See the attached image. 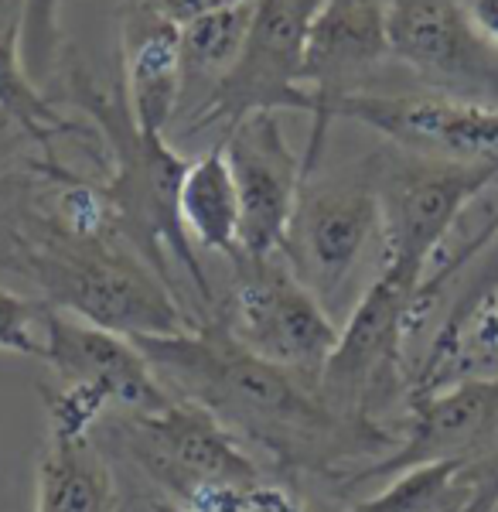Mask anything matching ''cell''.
<instances>
[{
  "instance_id": "1",
  "label": "cell",
  "mask_w": 498,
  "mask_h": 512,
  "mask_svg": "<svg viewBox=\"0 0 498 512\" xmlns=\"http://www.w3.org/2000/svg\"><path fill=\"white\" fill-rule=\"evenodd\" d=\"M134 345L171 396L205 407L232 437L273 458L290 478L348 482L400 448V431L338 414L321 400L318 386L246 352L215 318L178 335H140Z\"/></svg>"
},
{
  "instance_id": "2",
  "label": "cell",
  "mask_w": 498,
  "mask_h": 512,
  "mask_svg": "<svg viewBox=\"0 0 498 512\" xmlns=\"http://www.w3.org/2000/svg\"><path fill=\"white\" fill-rule=\"evenodd\" d=\"M0 267L28 277L48 308L116 335H178L198 325L178 287L120 236H72L41 209L14 212L0 236Z\"/></svg>"
},
{
  "instance_id": "3",
  "label": "cell",
  "mask_w": 498,
  "mask_h": 512,
  "mask_svg": "<svg viewBox=\"0 0 498 512\" xmlns=\"http://www.w3.org/2000/svg\"><path fill=\"white\" fill-rule=\"evenodd\" d=\"M58 76H62L65 99L86 113L99 140L106 144V154H110V175L103 181V192L113 209L116 233L171 287L174 280L168 260L178 263L195 284L198 304L212 308L215 294L209 274L202 270V260H198L195 243L185 233L178 209L188 161L168 144V137L151 134L134 120L120 79L113 82V89L103 86L79 62L76 52H65V59L58 62Z\"/></svg>"
},
{
  "instance_id": "4",
  "label": "cell",
  "mask_w": 498,
  "mask_h": 512,
  "mask_svg": "<svg viewBox=\"0 0 498 512\" xmlns=\"http://www.w3.org/2000/svg\"><path fill=\"white\" fill-rule=\"evenodd\" d=\"M498 181L495 168L379 151V202H383V267L420 297L434 274V256L447 243L475 198Z\"/></svg>"
},
{
  "instance_id": "5",
  "label": "cell",
  "mask_w": 498,
  "mask_h": 512,
  "mask_svg": "<svg viewBox=\"0 0 498 512\" xmlns=\"http://www.w3.org/2000/svg\"><path fill=\"white\" fill-rule=\"evenodd\" d=\"M229 263V294L215 321L246 352L318 386L321 369L338 342L331 311L297 280L280 253H239Z\"/></svg>"
},
{
  "instance_id": "6",
  "label": "cell",
  "mask_w": 498,
  "mask_h": 512,
  "mask_svg": "<svg viewBox=\"0 0 498 512\" xmlns=\"http://www.w3.org/2000/svg\"><path fill=\"white\" fill-rule=\"evenodd\" d=\"M376 233L383 236L379 154H369L321 181H304L294 219L280 243V260L331 311L348 291Z\"/></svg>"
},
{
  "instance_id": "7",
  "label": "cell",
  "mask_w": 498,
  "mask_h": 512,
  "mask_svg": "<svg viewBox=\"0 0 498 512\" xmlns=\"http://www.w3.org/2000/svg\"><path fill=\"white\" fill-rule=\"evenodd\" d=\"M318 7L321 0H253L243 55L192 117L181 120L188 134H219L222 140L253 113H314L301 69Z\"/></svg>"
},
{
  "instance_id": "8",
  "label": "cell",
  "mask_w": 498,
  "mask_h": 512,
  "mask_svg": "<svg viewBox=\"0 0 498 512\" xmlns=\"http://www.w3.org/2000/svg\"><path fill=\"white\" fill-rule=\"evenodd\" d=\"M420 321L417 294L386 274L372 277L352 315L338 328V342L318 379L321 400L352 420L383 424L379 410L393 407L403 390L413 396V383L403 373V345Z\"/></svg>"
},
{
  "instance_id": "9",
  "label": "cell",
  "mask_w": 498,
  "mask_h": 512,
  "mask_svg": "<svg viewBox=\"0 0 498 512\" xmlns=\"http://www.w3.org/2000/svg\"><path fill=\"white\" fill-rule=\"evenodd\" d=\"M116 437L164 499L185 502L205 485H249L263 475L253 454L209 410L171 396L147 414H116Z\"/></svg>"
},
{
  "instance_id": "10",
  "label": "cell",
  "mask_w": 498,
  "mask_h": 512,
  "mask_svg": "<svg viewBox=\"0 0 498 512\" xmlns=\"http://www.w3.org/2000/svg\"><path fill=\"white\" fill-rule=\"evenodd\" d=\"M389 59L423 93L498 110V52L461 0H389Z\"/></svg>"
},
{
  "instance_id": "11",
  "label": "cell",
  "mask_w": 498,
  "mask_h": 512,
  "mask_svg": "<svg viewBox=\"0 0 498 512\" xmlns=\"http://www.w3.org/2000/svg\"><path fill=\"white\" fill-rule=\"evenodd\" d=\"M389 62V0H321L304 48L301 82L314 99L304 181L318 171L338 106L365 93Z\"/></svg>"
},
{
  "instance_id": "12",
  "label": "cell",
  "mask_w": 498,
  "mask_h": 512,
  "mask_svg": "<svg viewBox=\"0 0 498 512\" xmlns=\"http://www.w3.org/2000/svg\"><path fill=\"white\" fill-rule=\"evenodd\" d=\"M355 120L376 130L389 147L417 158L475 164L498 171V110L437 93H355L335 120Z\"/></svg>"
},
{
  "instance_id": "13",
  "label": "cell",
  "mask_w": 498,
  "mask_h": 512,
  "mask_svg": "<svg viewBox=\"0 0 498 512\" xmlns=\"http://www.w3.org/2000/svg\"><path fill=\"white\" fill-rule=\"evenodd\" d=\"M403 441L389 458L362 468L345 485L393 478L427 461H475L498 451V376H458L427 393H413L406 407Z\"/></svg>"
},
{
  "instance_id": "14",
  "label": "cell",
  "mask_w": 498,
  "mask_h": 512,
  "mask_svg": "<svg viewBox=\"0 0 498 512\" xmlns=\"http://www.w3.org/2000/svg\"><path fill=\"white\" fill-rule=\"evenodd\" d=\"M239 195V253L273 256L304 188V164L290 151L280 113H253L219 140Z\"/></svg>"
},
{
  "instance_id": "15",
  "label": "cell",
  "mask_w": 498,
  "mask_h": 512,
  "mask_svg": "<svg viewBox=\"0 0 498 512\" xmlns=\"http://www.w3.org/2000/svg\"><path fill=\"white\" fill-rule=\"evenodd\" d=\"M41 362H48L62 386H93L106 393L113 414H147L171 400L134 338L86 325L55 308H48Z\"/></svg>"
},
{
  "instance_id": "16",
  "label": "cell",
  "mask_w": 498,
  "mask_h": 512,
  "mask_svg": "<svg viewBox=\"0 0 498 512\" xmlns=\"http://www.w3.org/2000/svg\"><path fill=\"white\" fill-rule=\"evenodd\" d=\"M116 48L130 113L144 130L164 134L181 103V24L137 0H116Z\"/></svg>"
},
{
  "instance_id": "17",
  "label": "cell",
  "mask_w": 498,
  "mask_h": 512,
  "mask_svg": "<svg viewBox=\"0 0 498 512\" xmlns=\"http://www.w3.org/2000/svg\"><path fill=\"white\" fill-rule=\"evenodd\" d=\"M451 280H458V291H454L451 308H447L434 342H430L427 355H423V366L417 369V376H413V393H427L444 383L447 366H451L464 328H468L471 318L498 294V222H492V226L475 239V246H468L461 256L444 263V267L427 280V287L420 291V308L423 311L434 308L437 291H441L444 284H451Z\"/></svg>"
},
{
  "instance_id": "18",
  "label": "cell",
  "mask_w": 498,
  "mask_h": 512,
  "mask_svg": "<svg viewBox=\"0 0 498 512\" xmlns=\"http://www.w3.org/2000/svg\"><path fill=\"white\" fill-rule=\"evenodd\" d=\"M113 468L93 437H45L35 472V512H116Z\"/></svg>"
},
{
  "instance_id": "19",
  "label": "cell",
  "mask_w": 498,
  "mask_h": 512,
  "mask_svg": "<svg viewBox=\"0 0 498 512\" xmlns=\"http://www.w3.org/2000/svg\"><path fill=\"white\" fill-rule=\"evenodd\" d=\"M249 11H253V0H243L181 24V120L192 117L202 99L239 62L249 31Z\"/></svg>"
},
{
  "instance_id": "20",
  "label": "cell",
  "mask_w": 498,
  "mask_h": 512,
  "mask_svg": "<svg viewBox=\"0 0 498 512\" xmlns=\"http://www.w3.org/2000/svg\"><path fill=\"white\" fill-rule=\"evenodd\" d=\"M181 222L192 243L202 250L222 253L226 260L239 256V195L229 161L215 144L202 158L188 161L178 195Z\"/></svg>"
},
{
  "instance_id": "21",
  "label": "cell",
  "mask_w": 498,
  "mask_h": 512,
  "mask_svg": "<svg viewBox=\"0 0 498 512\" xmlns=\"http://www.w3.org/2000/svg\"><path fill=\"white\" fill-rule=\"evenodd\" d=\"M21 28L24 0H0V113L18 123L24 134L31 137V144H38L48 154V161H52L55 137H76L79 130L31 82L21 55Z\"/></svg>"
},
{
  "instance_id": "22",
  "label": "cell",
  "mask_w": 498,
  "mask_h": 512,
  "mask_svg": "<svg viewBox=\"0 0 498 512\" xmlns=\"http://www.w3.org/2000/svg\"><path fill=\"white\" fill-rule=\"evenodd\" d=\"M45 321L48 304L41 297L0 287V352L41 359V352H45Z\"/></svg>"
},
{
  "instance_id": "23",
  "label": "cell",
  "mask_w": 498,
  "mask_h": 512,
  "mask_svg": "<svg viewBox=\"0 0 498 512\" xmlns=\"http://www.w3.org/2000/svg\"><path fill=\"white\" fill-rule=\"evenodd\" d=\"M58 0H24V28H21V55L24 69L35 86L48 79V69H58Z\"/></svg>"
},
{
  "instance_id": "24",
  "label": "cell",
  "mask_w": 498,
  "mask_h": 512,
  "mask_svg": "<svg viewBox=\"0 0 498 512\" xmlns=\"http://www.w3.org/2000/svg\"><path fill=\"white\" fill-rule=\"evenodd\" d=\"M246 512H355V509L301 489L290 475L284 478L260 475L253 485H246Z\"/></svg>"
},
{
  "instance_id": "25",
  "label": "cell",
  "mask_w": 498,
  "mask_h": 512,
  "mask_svg": "<svg viewBox=\"0 0 498 512\" xmlns=\"http://www.w3.org/2000/svg\"><path fill=\"white\" fill-rule=\"evenodd\" d=\"M495 366H498V294L464 328L451 366H447L444 383L464 373H475V369H495Z\"/></svg>"
},
{
  "instance_id": "26",
  "label": "cell",
  "mask_w": 498,
  "mask_h": 512,
  "mask_svg": "<svg viewBox=\"0 0 498 512\" xmlns=\"http://www.w3.org/2000/svg\"><path fill=\"white\" fill-rule=\"evenodd\" d=\"M24 144H31V137L24 134V130L11 117H4V113H0V178H4L7 168L21 158Z\"/></svg>"
},
{
  "instance_id": "27",
  "label": "cell",
  "mask_w": 498,
  "mask_h": 512,
  "mask_svg": "<svg viewBox=\"0 0 498 512\" xmlns=\"http://www.w3.org/2000/svg\"><path fill=\"white\" fill-rule=\"evenodd\" d=\"M461 4L471 14L475 28L492 41V48L498 52V0H461Z\"/></svg>"
},
{
  "instance_id": "28",
  "label": "cell",
  "mask_w": 498,
  "mask_h": 512,
  "mask_svg": "<svg viewBox=\"0 0 498 512\" xmlns=\"http://www.w3.org/2000/svg\"><path fill=\"white\" fill-rule=\"evenodd\" d=\"M147 512H188V509H181L178 502H171V499H151L147 502Z\"/></svg>"
}]
</instances>
